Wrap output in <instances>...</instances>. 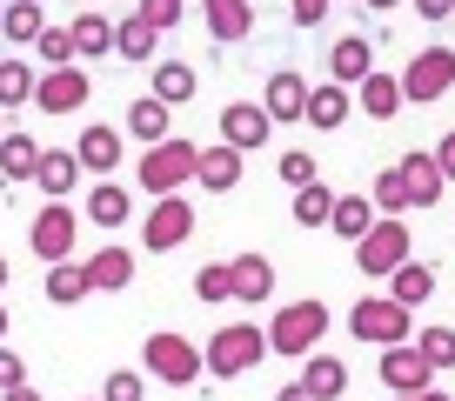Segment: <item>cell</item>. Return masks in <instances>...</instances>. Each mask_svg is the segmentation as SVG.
Instances as JSON below:
<instances>
[{
    "label": "cell",
    "mask_w": 455,
    "mask_h": 401,
    "mask_svg": "<svg viewBox=\"0 0 455 401\" xmlns=\"http://www.w3.org/2000/svg\"><path fill=\"white\" fill-rule=\"evenodd\" d=\"M201 14H208V34H214L221 47L255 34V0H201Z\"/></svg>",
    "instance_id": "obj_16"
},
{
    "label": "cell",
    "mask_w": 455,
    "mask_h": 401,
    "mask_svg": "<svg viewBox=\"0 0 455 401\" xmlns=\"http://www.w3.org/2000/svg\"><path fill=\"white\" fill-rule=\"evenodd\" d=\"M301 388H308L315 401H341V388H348V361H341V355H308Z\"/></svg>",
    "instance_id": "obj_28"
},
{
    "label": "cell",
    "mask_w": 455,
    "mask_h": 401,
    "mask_svg": "<svg viewBox=\"0 0 455 401\" xmlns=\"http://www.w3.org/2000/svg\"><path fill=\"white\" fill-rule=\"evenodd\" d=\"M261 107H268V121H301V114H308V81H301L295 67L268 74V94H261Z\"/></svg>",
    "instance_id": "obj_17"
},
{
    "label": "cell",
    "mask_w": 455,
    "mask_h": 401,
    "mask_svg": "<svg viewBox=\"0 0 455 401\" xmlns=\"http://www.w3.org/2000/svg\"><path fill=\"white\" fill-rule=\"evenodd\" d=\"M74 34V60H94V54H114V20L100 14V7H81V14L68 20Z\"/></svg>",
    "instance_id": "obj_22"
},
{
    "label": "cell",
    "mask_w": 455,
    "mask_h": 401,
    "mask_svg": "<svg viewBox=\"0 0 455 401\" xmlns=\"http://www.w3.org/2000/svg\"><path fill=\"white\" fill-rule=\"evenodd\" d=\"M455 87V54L449 47H428V54L409 60V74H402V94L409 100H442Z\"/></svg>",
    "instance_id": "obj_12"
},
{
    "label": "cell",
    "mask_w": 455,
    "mask_h": 401,
    "mask_svg": "<svg viewBox=\"0 0 455 401\" xmlns=\"http://www.w3.org/2000/svg\"><path fill=\"white\" fill-rule=\"evenodd\" d=\"M415 348L428 355V368H435V374H442V368H455V328H442V321L415 334Z\"/></svg>",
    "instance_id": "obj_38"
},
{
    "label": "cell",
    "mask_w": 455,
    "mask_h": 401,
    "mask_svg": "<svg viewBox=\"0 0 455 401\" xmlns=\"http://www.w3.org/2000/svg\"><path fill=\"white\" fill-rule=\"evenodd\" d=\"M268 295H275V261L268 255H235V261H228V301L261 308Z\"/></svg>",
    "instance_id": "obj_13"
},
{
    "label": "cell",
    "mask_w": 455,
    "mask_h": 401,
    "mask_svg": "<svg viewBox=\"0 0 455 401\" xmlns=\"http://www.w3.org/2000/svg\"><path fill=\"white\" fill-rule=\"evenodd\" d=\"M7 274H14V268H7V261H0V287H7Z\"/></svg>",
    "instance_id": "obj_53"
},
{
    "label": "cell",
    "mask_w": 455,
    "mask_h": 401,
    "mask_svg": "<svg viewBox=\"0 0 455 401\" xmlns=\"http://www.w3.org/2000/svg\"><path fill=\"white\" fill-rule=\"evenodd\" d=\"M188 234H195V208H188L181 194H155V208L141 215V241H148V255H174Z\"/></svg>",
    "instance_id": "obj_8"
},
{
    "label": "cell",
    "mask_w": 455,
    "mask_h": 401,
    "mask_svg": "<svg viewBox=\"0 0 455 401\" xmlns=\"http://www.w3.org/2000/svg\"><path fill=\"white\" fill-rule=\"evenodd\" d=\"M375 221H382V208H375L369 194H335V215H328V228H335L341 241H362Z\"/></svg>",
    "instance_id": "obj_25"
},
{
    "label": "cell",
    "mask_w": 455,
    "mask_h": 401,
    "mask_svg": "<svg viewBox=\"0 0 455 401\" xmlns=\"http://www.w3.org/2000/svg\"><path fill=\"white\" fill-rule=\"evenodd\" d=\"M0 401H41V388H28V381H20V388H7Z\"/></svg>",
    "instance_id": "obj_49"
},
{
    "label": "cell",
    "mask_w": 455,
    "mask_h": 401,
    "mask_svg": "<svg viewBox=\"0 0 455 401\" xmlns=\"http://www.w3.org/2000/svg\"><path fill=\"white\" fill-rule=\"evenodd\" d=\"M195 181L208 187V194H228V187L242 181V147H201V168H195Z\"/></svg>",
    "instance_id": "obj_26"
},
{
    "label": "cell",
    "mask_w": 455,
    "mask_h": 401,
    "mask_svg": "<svg viewBox=\"0 0 455 401\" xmlns=\"http://www.w3.org/2000/svg\"><path fill=\"white\" fill-rule=\"evenodd\" d=\"M155 47H161V28H148L141 14H128L114 28V54L121 60H155Z\"/></svg>",
    "instance_id": "obj_33"
},
{
    "label": "cell",
    "mask_w": 455,
    "mask_h": 401,
    "mask_svg": "<svg viewBox=\"0 0 455 401\" xmlns=\"http://www.w3.org/2000/svg\"><path fill=\"white\" fill-rule=\"evenodd\" d=\"M87 281L94 287H128L134 281V255L128 248H100V255L87 261Z\"/></svg>",
    "instance_id": "obj_34"
},
{
    "label": "cell",
    "mask_w": 455,
    "mask_h": 401,
    "mask_svg": "<svg viewBox=\"0 0 455 401\" xmlns=\"http://www.w3.org/2000/svg\"><path fill=\"white\" fill-rule=\"evenodd\" d=\"M7 321H14V315H7V308H0V342H7Z\"/></svg>",
    "instance_id": "obj_52"
},
{
    "label": "cell",
    "mask_w": 455,
    "mask_h": 401,
    "mask_svg": "<svg viewBox=\"0 0 455 401\" xmlns=\"http://www.w3.org/2000/svg\"><path fill=\"white\" fill-rule=\"evenodd\" d=\"M141 368L155 374V381H168V388H195L201 374H208V361H201V348L188 342V334H148L141 342Z\"/></svg>",
    "instance_id": "obj_3"
},
{
    "label": "cell",
    "mask_w": 455,
    "mask_h": 401,
    "mask_svg": "<svg viewBox=\"0 0 455 401\" xmlns=\"http://www.w3.org/2000/svg\"><path fill=\"white\" fill-rule=\"evenodd\" d=\"M94 228H121V221L134 215V200H128V187H114V181H94L87 187V208H81Z\"/></svg>",
    "instance_id": "obj_27"
},
{
    "label": "cell",
    "mask_w": 455,
    "mask_h": 401,
    "mask_svg": "<svg viewBox=\"0 0 455 401\" xmlns=\"http://www.w3.org/2000/svg\"><path fill=\"white\" fill-rule=\"evenodd\" d=\"M402 181H409V208H435L449 174H442L435 154H402Z\"/></svg>",
    "instance_id": "obj_21"
},
{
    "label": "cell",
    "mask_w": 455,
    "mask_h": 401,
    "mask_svg": "<svg viewBox=\"0 0 455 401\" xmlns=\"http://www.w3.org/2000/svg\"><path fill=\"white\" fill-rule=\"evenodd\" d=\"M34 54H41V67H68V60H74V34L68 28H41Z\"/></svg>",
    "instance_id": "obj_39"
},
{
    "label": "cell",
    "mask_w": 455,
    "mask_h": 401,
    "mask_svg": "<svg viewBox=\"0 0 455 401\" xmlns=\"http://www.w3.org/2000/svg\"><path fill=\"white\" fill-rule=\"evenodd\" d=\"M87 401H100V395H87Z\"/></svg>",
    "instance_id": "obj_56"
},
{
    "label": "cell",
    "mask_w": 455,
    "mask_h": 401,
    "mask_svg": "<svg viewBox=\"0 0 455 401\" xmlns=\"http://www.w3.org/2000/svg\"><path fill=\"white\" fill-rule=\"evenodd\" d=\"M275 168H282V181H288V187H308V181H315V154H301V147H288Z\"/></svg>",
    "instance_id": "obj_42"
},
{
    "label": "cell",
    "mask_w": 455,
    "mask_h": 401,
    "mask_svg": "<svg viewBox=\"0 0 455 401\" xmlns=\"http://www.w3.org/2000/svg\"><path fill=\"white\" fill-rule=\"evenodd\" d=\"M261 355H268V328H255V321H221V328L208 334V348H201L208 374H221V381L248 374V368H255Z\"/></svg>",
    "instance_id": "obj_2"
},
{
    "label": "cell",
    "mask_w": 455,
    "mask_h": 401,
    "mask_svg": "<svg viewBox=\"0 0 455 401\" xmlns=\"http://www.w3.org/2000/svg\"><path fill=\"white\" fill-rule=\"evenodd\" d=\"M355 114V87H341V81H328V87H308V128H322V134H335L341 121Z\"/></svg>",
    "instance_id": "obj_15"
},
{
    "label": "cell",
    "mask_w": 455,
    "mask_h": 401,
    "mask_svg": "<svg viewBox=\"0 0 455 401\" xmlns=\"http://www.w3.org/2000/svg\"><path fill=\"white\" fill-rule=\"evenodd\" d=\"M362 7H375V14H388V7H395V0H362Z\"/></svg>",
    "instance_id": "obj_51"
},
{
    "label": "cell",
    "mask_w": 455,
    "mask_h": 401,
    "mask_svg": "<svg viewBox=\"0 0 455 401\" xmlns=\"http://www.w3.org/2000/svg\"><path fill=\"white\" fill-rule=\"evenodd\" d=\"M402 261H409V221H402V215H382V221L355 241V268L375 274V281H388Z\"/></svg>",
    "instance_id": "obj_6"
},
{
    "label": "cell",
    "mask_w": 455,
    "mask_h": 401,
    "mask_svg": "<svg viewBox=\"0 0 455 401\" xmlns=\"http://www.w3.org/2000/svg\"><path fill=\"white\" fill-rule=\"evenodd\" d=\"M74 154H81V168H87V174H100V181H108V174L121 168V134H114V128H100V121H94V128H81Z\"/></svg>",
    "instance_id": "obj_20"
},
{
    "label": "cell",
    "mask_w": 455,
    "mask_h": 401,
    "mask_svg": "<svg viewBox=\"0 0 455 401\" xmlns=\"http://www.w3.org/2000/svg\"><path fill=\"white\" fill-rule=\"evenodd\" d=\"M268 134H275V121H268L261 100H228V107H221V141L228 147L255 154V147H268Z\"/></svg>",
    "instance_id": "obj_11"
},
{
    "label": "cell",
    "mask_w": 455,
    "mask_h": 401,
    "mask_svg": "<svg viewBox=\"0 0 455 401\" xmlns=\"http://www.w3.org/2000/svg\"><path fill=\"white\" fill-rule=\"evenodd\" d=\"M87 100H94V81H87L81 60L41 67V81H34V107H41V114H74V107H87Z\"/></svg>",
    "instance_id": "obj_7"
},
{
    "label": "cell",
    "mask_w": 455,
    "mask_h": 401,
    "mask_svg": "<svg viewBox=\"0 0 455 401\" xmlns=\"http://www.w3.org/2000/svg\"><path fill=\"white\" fill-rule=\"evenodd\" d=\"M141 395H148V381L128 374V368H114L108 381H100V401H141Z\"/></svg>",
    "instance_id": "obj_40"
},
{
    "label": "cell",
    "mask_w": 455,
    "mask_h": 401,
    "mask_svg": "<svg viewBox=\"0 0 455 401\" xmlns=\"http://www.w3.org/2000/svg\"><path fill=\"white\" fill-rule=\"evenodd\" d=\"M328 334V301H288L282 315L268 321V355L282 361H308Z\"/></svg>",
    "instance_id": "obj_1"
},
{
    "label": "cell",
    "mask_w": 455,
    "mask_h": 401,
    "mask_svg": "<svg viewBox=\"0 0 455 401\" xmlns=\"http://www.w3.org/2000/svg\"><path fill=\"white\" fill-rule=\"evenodd\" d=\"M0 14H7V0H0Z\"/></svg>",
    "instance_id": "obj_55"
},
{
    "label": "cell",
    "mask_w": 455,
    "mask_h": 401,
    "mask_svg": "<svg viewBox=\"0 0 455 401\" xmlns=\"http://www.w3.org/2000/svg\"><path fill=\"white\" fill-rule=\"evenodd\" d=\"M388 295H395L402 308H422V301L435 295V268H428V261H415V255H409V261H402L395 274H388Z\"/></svg>",
    "instance_id": "obj_29"
},
{
    "label": "cell",
    "mask_w": 455,
    "mask_h": 401,
    "mask_svg": "<svg viewBox=\"0 0 455 401\" xmlns=\"http://www.w3.org/2000/svg\"><path fill=\"white\" fill-rule=\"evenodd\" d=\"M328 215H335V194H328L322 181L295 187V221H301V228H328Z\"/></svg>",
    "instance_id": "obj_37"
},
{
    "label": "cell",
    "mask_w": 455,
    "mask_h": 401,
    "mask_svg": "<svg viewBox=\"0 0 455 401\" xmlns=\"http://www.w3.org/2000/svg\"><path fill=\"white\" fill-rule=\"evenodd\" d=\"M195 168H201V147L181 141V134H168V141H155L141 154V187L148 194H181V187L195 181Z\"/></svg>",
    "instance_id": "obj_4"
},
{
    "label": "cell",
    "mask_w": 455,
    "mask_h": 401,
    "mask_svg": "<svg viewBox=\"0 0 455 401\" xmlns=\"http://www.w3.org/2000/svg\"><path fill=\"white\" fill-rule=\"evenodd\" d=\"M275 401H315V395H308L301 381H282V395H275Z\"/></svg>",
    "instance_id": "obj_48"
},
{
    "label": "cell",
    "mask_w": 455,
    "mask_h": 401,
    "mask_svg": "<svg viewBox=\"0 0 455 401\" xmlns=\"http://www.w3.org/2000/svg\"><path fill=\"white\" fill-rule=\"evenodd\" d=\"M128 134H134L141 147L168 141V134H174V107H168V100H155V94H141V100L128 107Z\"/></svg>",
    "instance_id": "obj_23"
},
{
    "label": "cell",
    "mask_w": 455,
    "mask_h": 401,
    "mask_svg": "<svg viewBox=\"0 0 455 401\" xmlns=\"http://www.w3.org/2000/svg\"><path fill=\"white\" fill-rule=\"evenodd\" d=\"M20 381H28V361H20L7 342H0V395H7V388H20Z\"/></svg>",
    "instance_id": "obj_44"
},
{
    "label": "cell",
    "mask_w": 455,
    "mask_h": 401,
    "mask_svg": "<svg viewBox=\"0 0 455 401\" xmlns=\"http://www.w3.org/2000/svg\"><path fill=\"white\" fill-rule=\"evenodd\" d=\"M81 154L74 147H41V168H34V187H41L47 200H74V187H81Z\"/></svg>",
    "instance_id": "obj_14"
},
{
    "label": "cell",
    "mask_w": 455,
    "mask_h": 401,
    "mask_svg": "<svg viewBox=\"0 0 455 401\" xmlns=\"http://www.w3.org/2000/svg\"><path fill=\"white\" fill-rule=\"evenodd\" d=\"M195 295L201 301H228V261H208V268L195 274Z\"/></svg>",
    "instance_id": "obj_43"
},
{
    "label": "cell",
    "mask_w": 455,
    "mask_h": 401,
    "mask_svg": "<svg viewBox=\"0 0 455 401\" xmlns=\"http://www.w3.org/2000/svg\"><path fill=\"white\" fill-rule=\"evenodd\" d=\"M195 67L188 60H155V100H168V107H188L195 100Z\"/></svg>",
    "instance_id": "obj_32"
},
{
    "label": "cell",
    "mask_w": 455,
    "mask_h": 401,
    "mask_svg": "<svg viewBox=\"0 0 455 401\" xmlns=\"http://www.w3.org/2000/svg\"><path fill=\"white\" fill-rule=\"evenodd\" d=\"M402 100H409V94H402V81H395V74H382V67H375L369 81H355V107H362V114H375V121H395Z\"/></svg>",
    "instance_id": "obj_19"
},
{
    "label": "cell",
    "mask_w": 455,
    "mask_h": 401,
    "mask_svg": "<svg viewBox=\"0 0 455 401\" xmlns=\"http://www.w3.org/2000/svg\"><path fill=\"white\" fill-rule=\"evenodd\" d=\"M409 315L415 308H402L395 295H362L348 308V334L369 342V348H395V342H409Z\"/></svg>",
    "instance_id": "obj_5"
},
{
    "label": "cell",
    "mask_w": 455,
    "mask_h": 401,
    "mask_svg": "<svg viewBox=\"0 0 455 401\" xmlns=\"http://www.w3.org/2000/svg\"><path fill=\"white\" fill-rule=\"evenodd\" d=\"M395 401H455V395H442V388H422V395H395Z\"/></svg>",
    "instance_id": "obj_50"
},
{
    "label": "cell",
    "mask_w": 455,
    "mask_h": 401,
    "mask_svg": "<svg viewBox=\"0 0 455 401\" xmlns=\"http://www.w3.org/2000/svg\"><path fill=\"white\" fill-rule=\"evenodd\" d=\"M288 14H295V28H322V20H328V0H288Z\"/></svg>",
    "instance_id": "obj_45"
},
{
    "label": "cell",
    "mask_w": 455,
    "mask_h": 401,
    "mask_svg": "<svg viewBox=\"0 0 455 401\" xmlns=\"http://www.w3.org/2000/svg\"><path fill=\"white\" fill-rule=\"evenodd\" d=\"M34 81H41V74H34L20 54L0 60V107H28V100H34Z\"/></svg>",
    "instance_id": "obj_35"
},
{
    "label": "cell",
    "mask_w": 455,
    "mask_h": 401,
    "mask_svg": "<svg viewBox=\"0 0 455 401\" xmlns=\"http://www.w3.org/2000/svg\"><path fill=\"white\" fill-rule=\"evenodd\" d=\"M415 14H422V20H449L455 0H415Z\"/></svg>",
    "instance_id": "obj_46"
},
{
    "label": "cell",
    "mask_w": 455,
    "mask_h": 401,
    "mask_svg": "<svg viewBox=\"0 0 455 401\" xmlns=\"http://www.w3.org/2000/svg\"><path fill=\"white\" fill-rule=\"evenodd\" d=\"M47 28L41 0H7V14H0V34H7V47H34Z\"/></svg>",
    "instance_id": "obj_30"
},
{
    "label": "cell",
    "mask_w": 455,
    "mask_h": 401,
    "mask_svg": "<svg viewBox=\"0 0 455 401\" xmlns=\"http://www.w3.org/2000/svg\"><path fill=\"white\" fill-rule=\"evenodd\" d=\"M369 200H375V208H382V215H409V181H402V161H388V168L375 174Z\"/></svg>",
    "instance_id": "obj_36"
},
{
    "label": "cell",
    "mask_w": 455,
    "mask_h": 401,
    "mask_svg": "<svg viewBox=\"0 0 455 401\" xmlns=\"http://www.w3.org/2000/svg\"><path fill=\"white\" fill-rule=\"evenodd\" d=\"M34 168H41V141L7 128L0 134V181H34Z\"/></svg>",
    "instance_id": "obj_24"
},
{
    "label": "cell",
    "mask_w": 455,
    "mask_h": 401,
    "mask_svg": "<svg viewBox=\"0 0 455 401\" xmlns=\"http://www.w3.org/2000/svg\"><path fill=\"white\" fill-rule=\"evenodd\" d=\"M134 14H141L148 28H161V34H168V28H181V0H141Z\"/></svg>",
    "instance_id": "obj_41"
},
{
    "label": "cell",
    "mask_w": 455,
    "mask_h": 401,
    "mask_svg": "<svg viewBox=\"0 0 455 401\" xmlns=\"http://www.w3.org/2000/svg\"><path fill=\"white\" fill-rule=\"evenodd\" d=\"M87 295H94L87 261L81 268H74V261H54V268H47V301H54V308H74V301H87Z\"/></svg>",
    "instance_id": "obj_31"
},
{
    "label": "cell",
    "mask_w": 455,
    "mask_h": 401,
    "mask_svg": "<svg viewBox=\"0 0 455 401\" xmlns=\"http://www.w3.org/2000/svg\"><path fill=\"white\" fill-rule=\"evenodd\" d=\"M382 388L388 395H422V388H435V368H428V355L415 342H395V348H382Z\"/></svg>",
    "instance_id": "obj_10"
},
{
    "label": "cell",
    "mask_w": 455,
    "mask_h": 401,
    "mask_svg": "<svg viewBox=\"0 0 455 401\" xmlns=\"http://www.w3.org/2000/svg\"><path fill=\"white\" fill-rule=\"evenodd\" d=\"M0 134H7V107H0Z\"/></svg>",
    "instance_id": "obj_54"
},
{
    "label": "cell",
    "mask_w": 455,
    "mask_h": 401,
    "mask_svg": "<svg viewBox=\"0 0 455 401\" xmlns=\"http://www.w3.org/2000/svg\"><path fill=\"white\" fill-rule=\"evenodd\" d=\"M328 74H335L341 87H355V81H369V74H375V47L362 41V34H341V41L328 47Z\"/></svg>",
    "instance_id": "obj_18"
},
{
    "label": "cell",
    "mask_w": 455,
    "mask_h": 401,
    "mask_svg": "<svg viewBox=\"0 0 455 401\" xmlns=\"http://www.w3.org/2000/svg\"><path fill=\"white\" fill-rule=\"evenodd\" d=\"M74 241H81V215H68V200H47L28 228V248L54 268V261H74Z\"/></svg>",
    "instance_id": "obj_9"
},
{
    "label": "cell",
    "mask_w": 455,
    "mask_h": 401,
    "mask_svg": "<svg viewBox=\"0 0 455 401\" xmlns=\"http://www.w3.org/2000/svg\"><path fill=\"white\" fill-rule=\"evenodd\" d=\"M435 161H442V174L455 181V134H442V147H435Z\"/></svg>",
    "instance_id": "obj_47"
}]
</instances>
